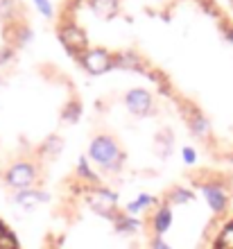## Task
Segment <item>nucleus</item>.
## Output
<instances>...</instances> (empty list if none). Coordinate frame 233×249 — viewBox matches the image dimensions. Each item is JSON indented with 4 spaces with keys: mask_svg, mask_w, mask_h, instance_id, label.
Masks as SVG:
<instances>
[{
    "mask_svg": "<svg viewBox=\"0 0 233 249\" xmlns=\"http://www.w3.org/2000/svg\"><path fill=\"white\" fill-rule=\"evenodd\" d=\"M141 249H211L233 215V186L220 175H193L147 202L129 204Z\"/></svg>",
    "mask_w": 233,
    "mask_h": 249,
    "instance_id": "nucleus-1",
    "label": "nucleus"
},
{
    "mask_svg": "<svg viewBox=\"0 0 233 249\" xmlns=\"http://www.w3.org/2000/svg\"><path fill=\"white\" fill-rule=\"evenodd\" d=\"M77 217L48 249H141L138 220L129 204H120L104 186H86Z\"/></svg>",
    "mask_w": 233,
    "mask_h": 249,
    "instance_id": "nucleus-2",
    "label": "nucleus"
},
{
    "mask_svg": "<svg viewBox=\"0 0 233 249\" xmlns=\"http://www.w3.org/2000/svg\"><path fill=\"white\" fill-rule=\"evenodd\" d=\"M211 249H233V215L227 220V224L220 229V233L215 236Z\"/></svg>",
    "mask_w": 233,
    "mask_h": 249,
    "instance_id": "nucleus-3",
    "label": "nucleus"
}]
</instances>
